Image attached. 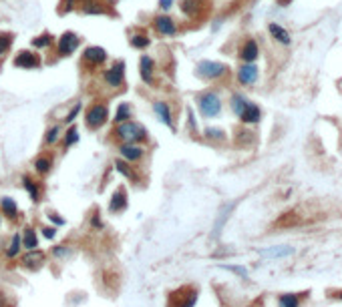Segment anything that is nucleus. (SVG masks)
Here are the masks:
<instances>
[{"mask_svg": "<svg viewBox=\"0 0 342 307\" xmlns=\"http://www.w3.org/2000/svg\"><path fill=\"white\" fill-rule=\"evenodd\" d=\"M173 2H175V0H159V8H161L163 12H167L171 6H173Z\"/></svg>", "mask_w": 342, "mask_h": 307, "instance_id": "nucleus-45", "label": "nucleus"}, {"mask_svg": "<svg viewBox=\"0 0 342 307\" xmlns=\"http://www.w3.org/2000/svg\"><path fill=\"white\" fill-rule=\"evenodd\" d=\"M258 54H260V48H258V43L256 41H246V43L242 44V48H240V58L244 60V62H254L258 58Z\"/></svg>", "mask_w": 342, "mask_h": 307, "instance_id": "nucleus-17", "label": "nucleus"}, {"mask_svg": "<svg viewBox=\"0 0 342 307\" xmlns=\"http://www.w3.org/2000/svg\"><path fill=\"white\" fill-rule=\"evenodd\" d=\"M83 2H95V0H83Z\"/></svg>", "mask_w": 342, "mask_h": 307, "instance_id": "nucleus-49", "label": "nucleus"}, {"mask_svg": "<svg viewBox=\"0 0 342 307\" xmlns=\"http://www.w3.org/2000/svg\"><path fill=\"white\" fill-rule=\"evenodd\" d=\"M153 26L161 37H175L177 35V22L167 16V14H159L153 18Z\"/></svg>", "mask_w": 342, "mask_h": 307, "instance_id": "nucleus-10", "label": "nucleus"}, {"mask_svg": "<svg viewBox=\"0 0 342 307\" xmlns=\"http://www.w3.org/2000/svg\"><path fill=\"white\" fill-rule=\"evenodd\" d=\"M127 209V191L123 187H119L113 197H111V203H109V211L111 213H123Z\"/></svg>", "mask_w": 342, "mask_h": 307, "instance_id": "nucleus-14", "label": "nucleus"}, {"mask_svg": "<svg viewBox=\"0 0 342 307\" xmlns=\"http://www.w3.org/2000/svg\"><path fill=\"white\" fill-rule=\"evenodd\" d=\"M81 44V39L75 32H63L56 41V54L59 56H71Z\"/></svg>", "mask_w": 342, "mask_h": 307, "instance_id": "nucleus-6", "label": "nucleus"}, {"mask_svg": "<svg viewBox=\"0 0 342 307\" xmlns=\"http://www.w3.org/2000/svg\"><path fill=\"white\" fill-rule=\"evenodd\" d=\"M14 66L16 69H22V71H31V69H39L41 66V58L37 52H31V50H20L16 56H14Z\"/></svg>", "mask_w": 342, "mask_h": 307, "instance_id": "nucleus-7", "label": "nucleus"}, {"mask_svg": "<svg viewBox=\"0 0 342 307\" xmlns=\"http://www.w3.org/2000/svg\"><path fill=\"white\" fill-rule=\"evenodd\" d=\"M225 269H230V271H234V273H238V275H242V277H246V275H248L244 267H234V265H230V267H225Z\"/></svg>", "mask_w": 342, "mask_h": 307, "instance_id": "nucleus-47", "label": "nucleus"}, {"mask_svg": "<svg viewBox=\"0 0 342 307\" xmlns=\"http://www.w3.org/2000/svg\"><path fill=\"white\" fill-rule=\"evenodd\" d=\"M61 6H63V8H61L63 12H71V10L75 8V0H63V4H61Z\"/></svg>", "mask_w": 342, "mask_h": 307, "instance_id": "nucleus-44", "label": "nucleus"}, {"mask_svg": "<svg viewBox=\"0 0 342 307\" xmlns=\"http://www.w3.org/2000/svg\"><path fill=\"white\" fill-rule=\"evenodd\" d=\"M139 77L147 87H151L155 81V62L149 54H143L139 58Z\"/></svg>", "mask_w": 342, "mask_h": 307, "instance_id": "nucleus-9", "label": "nucleus"}, {"mask_svg": "<svg viewBox=\"0 0 342 307\" xmlns=\"http://www.w3.org/2000/svg\"><path fill=\"white\" fill-rule=\"evenodd\" d=\"M268 30H270V35L278 41V43H282V44H290V35H288V30H284L280 24H270L268 26Z\"/></svg>", "mask_w": 342, "mask_h": 307, "instance_id": "nucleus-25", "label": "nucleus"}, {"mask_svg": "<svg viewBox=\"0 0 342 307\" xmlns=\"http://www.w3.org/2000/svg\"><path fill=\"white\" fill-rule=\"evenodd\" d=\"M0 211H2V215L8 217V219H16V217H18V205H16L14 199H10V197H2V199H0Z\"/></svg>", "mask_w": 342, "mask_h": 307, "instance_id": "nucleus-19", "label": "nucleus"}, {"mask_svg": "<svg viewBox=\"0 0 342 307\" xmlns=\"http://www.w3.org/2000/svg\"><path fill=\"white\" fill-rule=\"evenodd\" d=\"M340 297H342V293H340Z\"/></svg>", "mask_w": 342, "mask_h": 307, "instance_id": "nucleus-50", "label": "nucleus"}, {"mask_svg": "<svg viewBox=\"0 0 342 307\" xmlns=\"http://www.w3.org/2000/svg\"><path fill=\"white\" fill-rule=\"evenodd\" d=\"M12 43H14V35L12 32H8V30L0 32V60H4V56L10 52Z\"/></svg>", "mask_w": 342, "mask_h": 307, "instance_id": "nucleus-23", "label": "nucleus"}, {"mask_svg": "<svg viewBox=\"0 0 342 307\" xmlns=\"http://www.w3.org/2000/svg\"><path fill=\"white\" fill-rule=\"evenodd\" d=\"M83 12H85V14H105L107 10H105V6H103V4H99V2L95 0V2H85Z\"/></svg>", "mask_w": 342, "mask_h": 307, "instance_id": "nucleus-34", "label": "nucleus"}, {"mask_svg": "<svg viewBox=\"0 0 342 307\" xmlns=\"http://www.w3.org/2000/svg\"><path fill=\"white\" fill-rule=\"evenodd\" d=\"M52 39H54V37H52L50 32H43V35H39V37H35V39L31 41V46H33V48H39V50H41V48H48V46L52 44Z\"/></svg>", "mask_w": 342, "mask_h": 307, "instance_id": "nucleus-28", "label": "nucleus"}, {"mask_svg": "<svg viewBox=\"0 0 342 307\" xmlns=\"http://www.w3.org/2000/svg\"><path fill=\"white\" fill-rule=\"evenodd\" d=\"M195 103H197V109H200L202 117H206V119H214L221 113V98L214 90H206V92L197 94Z\"/></svg>", "mask_w": 342, "mask_h": 307, "instance_id": "nucleus-2", "label": "nucleus"}, {"mask_svg": "<svg viewBox=\"0 0 342 307\" xmlns=\"http://www.w3.org/2000/svg\"><path fill=\"white\" fill-rule=\"evenodd\" d=\"M77 141H79V129L73 125V127H69L67 132L63 134V143H65V147H73Z\"/></svg>", "mask_w": 342, "mask_h": 307, "instance_id": "nucleus-32", "label": "nucleus"}, {"mask_svg": "<svg viewBox=\"0 0 342 307\" xmlns=\"http://www.w3.org/2000/svg\"><path fill=\"white\" fill-rule=\"evenodd\" d=\"M109 121V109L105 103H93L85 113V125L91 131L101 129Z\"/></svg>", "mask_w": 342, "mask_h": 307, "instance_id": "nucleus-3", "label": "nucleus"}, {"mask_svg": "<svg viewBox=\"0 0 342 307\" xmlns=\"http://www.w3.org/2000/svg\"><path fill=\"white\" fill-rule=\"evenodd\" d=\"M48 219L52 221L54 225H65V219H63V217H59L56 213H48Z\"/></svg>", "mask_w": 342, "mask_h": 307, "instance_id": "nucleus-46", "label": "nucleus"}, {"mask_svg": "<svg viewBox=\"0 0 342 307\" xmlns=\"http://www.w3.org/2000/svg\"><path fill=\"white\" fill-rule=\"evenodd\" d=\"M292 253V249H270V251H264V255H270V257H278V255H288Z\"/></svg>", "mask_w": 342, "mask_h": 307, "instance_id": "nucleus-39", "label": "nucleus"}, {"mask_svg": "<svg viewBox=\"0 0 342 307\" xmlns=\"http://www.w3.org/2000/svg\"><path fill=\"white\" fill-rule=\"evenodd\" d=\"M50 169H52V159H50V157H37V159H35V171H37L39 175L50 173Z\"/></svg>", "mask_w": 342, "mask_h": 307, "instance_id": "nucleus-27", "label": "nucleus"}, {"mask_svg": "<svg viewBox=\"0 0 342 307\" xmlns=\"http://www.w3.org/2000/svg\"><path fill=\"white\" fill-rule=\"evenodd\" d=\"M197 75L206 81H219L227 75V66L215 60H202L197 62Z\"/></svg>", "mask_w": 342, "mask_h": 307, "instance_id": "nucleus-4", "label": "nucleus"}, {"mask_svg": "<svg viewBox=\"0 0 342 307\" xmlns=\"http://www.w3.org/2000/svg\"><path fill=\"white\" fill-rule=\"evenodd\" d=\"M22 187L26 189V193L31 195V199H33L35 203H39V201H41V195H43V193H41V187H39V185H37V183H35V181H33L28 175L22 177Z\"/></svg>", "mask_w": 342, "mask_h": 307, "instance_id": "nucleus-22", "label": "nucleus"}, {"mask_svg": "<svg viewBox=\"0 0 342 307\" xmlns=\"http://www.w3.org/2000/svg\"><path fill=\"white\" fill-rule=\"evenodd\" d=\"M69 253H71V249L65 247V245H59V247L52 249V255H56V257H63V255H69Z\"/></svg>", "mask_w": 342, "mask_h": 307, "instance_id": "nucleus-40", "label": "nucleus"}, {"mask_svg": "<svg viewBox=\"0 0 342 307\" xmlns=\"http://www.w3.org/2000/svg\"><path fill=\"white\" fill-rule=\"evenodd\" d=\"M41 231H43V235L46 239H52V237L56 235V229H54V227H43Z\"/></svg>", "mask_w": 342, "mask_h": 307, "instance_id": "nucleus-43", "label": "nucleus"}, {"mask_svg": "<svg viewBox=\"0 0 342 307\" xmlns=\"http://www.w3.org/2000/svg\"><path fill=\"white\" fill-rule=\"evenodd\" d=\"M246 105H248L246 96H242V94H234V96H232V111H234L236 115H240V113L246 109Z\"/></svg>", "mask_w": 342, "mask_h": 307, "instance_id": "nucleus-33", "label": "nucleus"}, {"mask_svg": "<svg viewBox=\"0 0 342 307\" xmlns=\"http://www.w3.org/2000/svg\"><path fill=\"white\" fill-rule=\"evenodd\" d=\"M91 227H93V229H103V221L99 217V213H95V215L91 217Z\"/></svg>", "mask_w": 342, "mask_h": 307, "instance_id": "nucleus-41", "label": "nucleus"}, {"mask_svg": "<svg viewBox=\"0 0 342 307\" xmlns=\"http://www.w3.org/2000/svg\"><path fill=\"white\" fill-rule=\"evenodd\" d=\"M22 247L26 249V251H31V249H39V237H37V233H35V229H24V235H22Z\"/></svg>", "mask_w": 342, "mask_h": 307, "instance_id": "nucleus-24", "label": "nucleus"}, {"mask_svg": "<svg viewBox=\"0 0 342 307\" xmlns=\"http://www.w3.org/2000/svg\"><path fill=\"white\" fill-rule=\"evenodd\" d=\"M81 109H83V105H81V103H77V105H75V107H73V109H71V111L67 113V117H65V121H67V123H75V119L79 117V113H81Z\"/></svg>", "mask_w": 342, "mask_h": 307, "instance_id": "nucleus-38", "label": "nucleus"}, {"mask_svg": "<svg viewBox=\"0 0 342 307\" xmlns=\"http://www.w3.org/2000/svg\"><path fill=\"white\" fill-rule=\"evenodd\" d=\"M22 249V237L16 233L14 237H12V241H10V245H8V249H6V257L8 259H14L16 255H18V251Z\"/></svg>", "mask_w": 342, "mask_h": 307, "instance_id": "nucleus-30", "label": "nucleus"}, {"mask_svg": "<svg viewBox=\"0 0 342 307\" xmlns=\"http://www.w3.org/2000/svg\"><path fill=\"white\" fill-rule=\"evenodd\" d=\"M238 117H240L242 123H246V125H254V123H258V121L262 119V111H260V107L252 105V103H248L246 109H244Z\"/></svg>", "mask_w": 342, "mask_h": 307, "instance_id": "nucleus-16", "label": "nucleus"}, {"mask_svg": "<svg viewBox=\"0 0 342 307\" xmlns=\"http://www.w3.org/2000/svg\"><path fill=\"white\" fill-rule=\"evenodd\" d=\"M115 169L125 177V179L133 181V183H139V175L135 173V169L131 167V163H127L125 159H117V161H115Z\"/></svg>", "mask_w": 342, "mask_h": 307, "instance_id": "nucleus-20", "label": "nucleus"}, {"mask_svg": "<svg viewBox=\"0 0 342 307\" xmlns=\"http://www.w3.org/2000/svg\"><path fill=\"white\" fill-rule=\"evenodd\" d=\"M238 81L242 83V85H254L258 81V66L254 62H246V64H242L240 66V71H238Z\"/></svg>", "mask_w": 342, "mask_h": 307, "instance_id": "nucleus-13", "label": "nucleus"}, {"mask_svg": "<svg viewBox=\"0 0 342 307\" xmlns=\"http://www.w3.org/2000/svg\"><path fill=\"white\" fill-rule=\"evenodd\" d=\"M61 137H63V127L61 125H52L50 129H46V132H44V143L46 145H54Z\"/></svg>", "mask_w": 342, "mask_h": 307, "instance_id": "nucleus-31", "label": "nucleus"}, {"mask_svg": "<svg viewBox=\"0 0 342 307\" xmlns=\"http://www.w3.org/2000/svg\"><path fill=\"white\" fill-rule=\"evenodd\" d=\"M153 113L157 115V119H159L165 127L175 129V125H173V113H171V107L165 103V100H153Z\"/></svg>", "mask_w": 342, "mask_h": 307, "instance_id": "nucleus-12", "label": "nucleus"}, {"mask_svg": "<svg viewBox=\"0 0 342 307\" xmlns=\"http://www.w3.org/2000/svg\"><path fill=\"white\" fill-rule=\"evenodd\" d=\"M83 60H85L87 66L97 69L107 60V50L103 46H87L83 50Z\"/></svg>", "mask_w": 342, "mask_h": 307, "instance_id": "nucleus-8", "label": "nucleus"}, {"mask_svg": "<svg viewBox=\"0 0 342 307\" xmlns=\"http://www.w3.org/2000/svg\"><path fill=\"white\" fill-rule=\"evenodd\" d=\"M0 307H12L8 303V299H6V295H0Z\"/></svg>", "mask_w": 342, "mask_h": 307, "instance_id": "nucleus-48", "label": "nucleus"}, {"mask_svg": "<svg viewBox=\"0 0 342 307\" xmlns=\"http://www.w3.org/2000/svg\"><path fill=\"white\" fill-rule=\"evenodd\" d=\"M204 134H206V139H210V141H223V139H225V132L221 131V129H214V127L206 129Z\"/></svg>", "mask_w": 342, "mask_h": 307, "instance_id": "nucleus-35", "label": "nucleus"}, {"mask_svg": "<svg viewBox=\"0 0 342 307\" xmlns=\"http://www.w3.org/2000/svg\"><path fill=\"white\" fill-rule=\"evenodd\" d=\"M187 119H189V129L191 131H197V123H195V117H193V111L187 109Z\"/></svg>", "mask_w": 342, "mask_h": 307, "instance_id": "nucleus-42", "label": "nucleus"}, {"mask_svg": "<svg viewBox=\"0 0 342 307\" xmlns=\"http://www.w3.org/2000/svg\"><path fill=\"white\" fill-rule=\"evenodd\" d=\"M171 299H177V303L173 301L171 307H193L197 303V291H191L189 293V297L187 299H183V289L181 291H177V293H173V297Z\"/></svg>", "mask_w": 342, "mask_h": 307, "instance_id": "nucleus-21", "label": "nucleus"}, {"mask_svg": "<svg viewBox=\"0 0 342 307\" xmlns=\"http://www.w3.org/2000/svg\"><path fill=\"white\" fill-rule=\"evenodd\" d=\"M232 209H234V205H230L227 209H223V211H221V217H219V219H217V223H215V229H214L215 235H219V231H221V227H223V223H225V219L230 217Z\"/></svg>", "mask_w": 342, "mask_h": 307, "instance_id": "nucleus-36", "label": "nucleus"}, {"mask_svg": "<svg viewBox=\"0 0 342 307\" xmlns=\"http://www.w3.org/2000/svg\"><path fill=\"white\" fill-rule=\"evenodd\" d=\"M119 153H121V159H125L127 163H137V161L143 159L145 149L139 143H121Z\"/></svg>", "mask_w": 342, "mask_h": 307, "instance_id": "nucleus-11", "label": "nucleus"}, {"mask_svg": "<svg viewBox=\"0 0 342 307\" xmlns=\"http://www.w3.org/2000/svg\"><path fill=\"white\" fill-rule=\"evenodd\" d=\"M113 134L121 141V143H143V141H147V129L141 125V123H137V121H125V123H119L117 127H115V131Z\"/></svg>", "mask_w": 342, "mask_h": 307, "instance_id": "nucleus-1", "label": "nucleus"}, {"mask_svg": "<svg viewBox=\"0 0 342 307\" xmlns=\"http://www.w3.org/2000/svg\"><path fill=\"white\" fill-rule=\"evenodd\" d=\"M179 10L187 18H197L202 12V0H179Z\"/></svg>", "mask_w": 342, "mask_h": 307, "instance_id": "nucleus-18", "label": "nucleus"}, {"mask_svg": "<svg viewBox=\"0 0 342 307\" xmlns=\"http://www.w3.org/2000/svg\"><path fill=\"white\" fill-rule=\"evenodd\" d=\"M103 83L109 88H119L125 83V62L117 60L107 71H103Z\"/></svg>", "mask_w": 342, "mask_h": 307, "instance_id": "nucleus-5", "label": "nucleus"}, {"mask_svg": "<svg viewBox=\"0 0 342 307\" xmlns=\"http://www.w3.org/2000/svg\"><path fill=\"white\" fill-rule=\"evenodd\" d=\"M44 259H46L44 251H41V249H31L26 255H22L20 261H22L24 267H28V269H39V267L44 263Z\"/></svg>", "mask_w": 342, "mask_h": 307, "instance_id": "nucleus-15", "label": "nucleus"}, {"mask_svg": "<svg viewBox=\"0 0 342 307\" xmlns=\"http://www.w3.org/2000/svg\"><path fill=\"white\" fill-rule=\"evenodd\" d=\"M280 307H298V297L296 295H282L280 297Z\"/></svg>", "mask_w": 342, "mask_h": 307, "instance_id": "nucleus-37", "label": "nucleus"}, {"mask_svg": "<svg viewBox=\"0 0 342 307\" xmlns=\"http://www.w3.org/2000/svg\"><path fill=\"white\" fill-rule=\"evenodd\" d=\"M129 44H131L133 48H137V50H143V48H147V46L151 44V39H149L147 35L139 32V35H133V37L129 39Z\"/></svg>", "mask_w": 342, "mask_h": 307, "instance_id": "nucleus-29", "label": "nucleus"}, {"mask_svg": "<svg viewBox=\"0 0 342 307\" xmlns=\"http://www.w3.org/2000/svg\"><path fill=\"white\" fill-rule=\"evenodd\" d=\"M133 117V109H131V105L129 103H121L119 107H117V111H115V123L119 125V123H125Z\"/></svg>", "mask_w": 342, "mask_h": 307, "instance_id": "nucleus-26", "label": "nucleus"}]
</instances>
